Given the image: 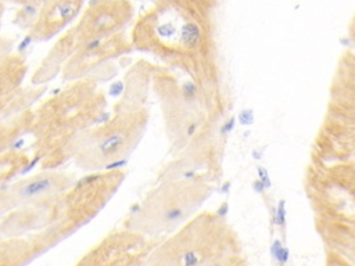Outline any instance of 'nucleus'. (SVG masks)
I'll use <instances>...</instances> for the list:
<instances>
[{"mask_svg": "<svg viewBox=\"0 0 355 266\" xmlns=\"http://www.w3.org/2000/svg\"><path fill=\"white\" fill-rule=\"evenodd\" d=\"M3 1L18 4L21 6L22 11H28V12L31 11L32 14H37V10L44 0H3Z\"/></svg>", "mask_w": 355, "mask_h": 266, "instance_id": "nucleus-20", "label": "nucleus"}, {"mask_svg": "<svg viewBox=\"0 0 355 266\" xmlns=\"http://www.w3.org/2000/svg\"><path fill=\"white\" fill-rule=\"evenodd\" d=\"M125 180L121 168L87 172L76 177L71 187L58 195L57 216L49 230L61 242L92 222L118 193Z\"/></svg>", "mask_w": 355, "mask_h": 266, "instance_id": "nucleus-10", "label": "nucleus"}, {"mask_svg": "<svg viewBox=\"0 0 355 266\" xmlns=\"http://www.w3.org/2000/svg\"><path fill=\"white\" fill-rule=\"evenodd\" d=\"M12 40L0 36V100H4L22 87L28 73L25 55L11 51Z\"/></svg>", "mask_w": 355, "mask_h": 266, "instance_id": "nucleus-16", "label": "nucleus"}, {"mask_svg": "<svg viewBox=\"0 0 355 266\" xmlns=\"http://www.w3.org/2000/svg\"><path fill=\"white\" fill-rule=\"evenodd\" d=\"M214 184L200 176L158 177L123 220V227L147 237L162 238L201 211Z\"/></svg>", "mask_w": 355, "mask_h": 266, "instance_id": "nucleus-6", "label": "nucleus"}, {"mask_svg": "<svg viewBox=\"0 0 355 266\" xmlns=\"http://www.w3.org/2000/svg\"><path fill=\"white\" fill-rule=\"evenodd\" d=\"M355 151V58L345 50L334 71L329 101L311 150L312 163L354 161Z\"/></svg>", "mask_w": 355, "mask_h": 266, "instance_id": "nucleus-9", "label": "nucleus"}, {"mask_svg": "<svg viewBox=\"0 0 355 266\" xmlns=\"http://www.w3.org/2000/svg\"><path fill=\"white\" fill-rule=\"evenodd\" d=\"M75 180L73 173L61 169H40L33 175L12 179L0 186V218L25 204L61 194Z\"/></svg>", "mask_w": 355, "mask_h": 266, "instance_id": "nucleus-13", "label": "nucleus"}, {"mask_svg": "<svg viewBox=\"0 0 355 266\" xmlns=\"http://www.w3.org/2000/svg\"><path fill=\"white\" fill-rule=\"evenodd\" d=\"M146 103L121 96L112 105L111 114L79 140L72 158L75 165L86 172L119 168L144 137L150 119Z\"/></svg>", "mask_w": 355, "mask_h": 266, "instance_id": "nucleus-7", "label": "nucleus"}, {"mask_svg": "<svg viewBox=\"0 0 355 266\" xmlns=\"http://www.w3.org/2000/svg\"><path fill=\"white\" fill-rule=\"evenodd\" d=\"M33 163L32 155L26 151L10 148L0 154V186L24 173Z\"/></svg>", "mask_w": 355, "mask_h": 266, "instance_id": "nucleus-19", "label": "nucleus"}, {"mask_svg": "<svg viewBox=\"0 0 355 266\" xmlns=\"http://www.w3.org/2000/svg\"><path fill=\"white\" fill-rule=\"evenodd\" d=\"M4 11H6V4L3 0H0V29H1V21L4 17Z\"/></svg>", "mask_w": 355, "mask_h": 266, "instance_id": "nucleus-21", "label": "nucleus"}, {"mask_svg": "<svg viewBox=\"0 0 355 266\" xmlns=\"http://www.w3.org/2000/svg\"><path fill=\"white\" fill-rule=\"evenodd\" d=\"M150 1H151V3H154V1H155V0H150Z\"/></svg>", "mask_w": 355, "mask_h": 266, "instance_id": "nucleus-23", "label": "nucleus"}, {"mask_svg": "<svg viewBox=\"0 0 355 266\" xmlns=\"http://www.w3.org/2000/svg\"><path fill=\"white\" fill-rule=\"evenodd\" d=\"M229 266H245V262H244V258H240V259H237L236 262H233V263H230Z\"/></svg>", "mask_w": 355, "mask_h": 266, "instance_id": "nucleus-22", "label": "nucleus"}, {"mask_svg": "<svg viewBox=\"0 0 355 266\" xmlns=\"http://www.w3.org/2000/svg\"><path fill=\"white\" fill-rule=\"evenodd\" d=\"M305 191L313 209L316 229L327 251L354 259L355 168L354 161L309 163Z\"/></svg>", "mask_w": 355, "mask_h": 266, "instance_id": "nucleus-4", "label": "nucleus"}, {"mask_svg": "<svg viewBox=\"0 0 355 266\" xmlns=\"http://www.w3.org/2000/svg\"><path fill=\"white\" fill-rule=\"evenodd\" d=\"M150 90L157 97L169 144L171 161L161 177L191 175L215 184L223 173L226 116L209 109L189 80L159 64L153 65Z\"/></svg>", "mask_w": 355, "mask_h": 266, "instance_id": "nucleus-2", "label": "nucleus"}, {"mask_svg": "<svg viewBox=\"0 0 355 266\" xmlns=\"http://www.w3.org/2000/svg\"><path fill=\"white\" fill-rule=\"evenodd\" d=\"M133 17L135 6L130 0H90L43 57L31 76V85H47L79 48L125 30Z\"/></svg>", "mask_w": 355, "mask_h": 266, "instance_id": "nucleus-8", "label": "nucleus"}, {"mask_svg": "<svg viewBox=\"0 0 355 266\" xmlns=\"http://www.w3.org/2000/svg\"><path fill=\"white\" fill-rule=\"evenodd\" d=\"M32 108L21 111L0 122V154L12 148L14 144L29 132Z\"/></svg>", "mask_w": 355, "mask_h": 266, "instance_id": "nucleus-18", "label": "nucleus"}, {"mask_svg": "<svg viewBox=\"0 0 355 266\" xmlns=\"http://www.w3.org/2000/svg\"><path fill=\"white\" fill-rule=\"evenodd\" d=\"M222 0H155L132 25L133 51L187 78L204 104L226 116L229 90L219 44Z\"/></svg>", "mask_w": 355, "mask_h": 266, "instance_id": "nucleus-1", "label": "nucleus"}, {"mask_svg": "<svg viewBox=\"0 0 355 266\" xmlns=\"http://www.w3.org/2000/svg\"><path fill=\"white\" fill-rule=\"evenodd\" d=\"M159 240L122 227L107 234L75 266H141Z\"/></svg>", "mask_w": 355, "mask_h": 266, "instance_id": "nucleus-12", "label": "nucleus"}, {"mask_svg": "<svg viewBox=\"0 0 355 266\" xmlns=\"http://www.w3.org/2000/svg\"><path fill=\"white\" fill-rule=\"evenodd\" d=\"M240 258L241 242L229 220L219 212L200 211L162 237L141 266H229Z\"/></svg>", "mask_w": 355, "mask_h": 266, "instance_id": "nucleus-5", "label": "nucleus"}, {"mask_svg": "<svg viewBox=\"0 0 355 266\" xmlns=\"http://www.w3.org/2000/svg\"><path fill=\"white\" fill-rule=\"evenodd\" d=\"M58 242L49 230L0 238V266H28Z\"/></svg>", "mask_w": 355, "mask_h": 266, "instance_id": "nucleus-15", "label": "nucleus"}, {"mask_svg": "<svg viewBox=\"0 0 355 266\" xmlns=\"http://www.w3.org/2000/svg\"><path fill=\"white\" fill-rule=\"evenodd\" d=\"M46 89L47 85L22 86L10 97L0 100V122L21 111L32 108L39 101V98L43 97Z\"/></svg>", "mask_w": 355, "mask_h": 266, "instance_id": "nucleus-17", "label": "nucleus"}, {"mask_svg": "<svg viewBox=\"0 0 355 266\" xmlns=\"http://www.w3.org/2000/svg\"><path fill=\"white\" fill-rule=\"evenodd\" d=\"M132 53L129 33L122 30L79 48L65 61L60 75L67 82L79 79L105 80L116 73V61Z\"/></svg>", "mask_w": 355, "mask_h": 266, "instance_id": "nucleus-11", "label": "nucleus"}, {"mask_svg": "<svg viewBox=\"0 0 355 266\" xmlns=\"http://www.w3.org/2000/svg\"><path fill=\"white\" fill-rule=\"evenodd\" d=\"M108 101L98 82L79 79L32 107L31 155L40 169H60L72 161L79 140L101 122Z\"/></svg>", "mask_w": 355, "mask_h": 266, "instance_id": "nucleus-3", "label": "nucleus"}, {"mask_svg": "<svg viewBox=\"0 0 355 266\" xmlns=\"http://www.w3.org/2000/svg\"><path fill=\"white\" fill-rule=\"evenodd\" d=\"M87 0H44L26 29L33 42H47L62 33L80 14Z\"/></svg>", "mask_w": 355, "mask_h": 266, "instance_id": "nucleus-14", "label": "nucleus"}]
</instances>
